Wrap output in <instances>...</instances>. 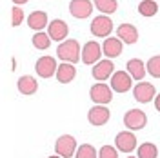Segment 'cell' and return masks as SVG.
<instances>
[{
  "label": "cell",
  "mask_w": 160,
  "mask_h": 158,
  "mask_svg": "<svg viewBox=\"0 0 160 158\" xmlns=\"http://www.w3.org/2000/svg\"><path fill=\"white\" fill-rule=\"evenodd\" d=\"M157 155H158L157 146L151 144V142H146L138 147V156L137 158H157Z\"/></svg>",
  "instance_id": "obj_23"
},
{
  "label": "cell",
  "mask_w": 160,
  "mask_h": 158,
  "mask_svg": "<svg viewBox=\"0 0 160 158\" xmlns=\"http://www.w3.org/2000/svg\"><path fill=\"white\" fill-rule=\"evenodd\" d=\"M24 22V11L20 9V7H13L11 11V24H13V27H17Z\"/></svg>",
  "instance_id": "obj_27"
},
{
  "label": "cell",
  "mask_w": 160,
  "mask_h": 158,
  "mask_svg": "<svg viewBox=\"0 0 160 158\" xmlns=\"http://www.w3.org/2000/svg\"><path fill=\"white\" fill-rule=\"evenodd\" d=\"M57 57H58L62 62H68V64H75L78 62L82 57H80V44L77 40H64L57 49Z\"/></svg>",
  "instance_id": "obj_1"
},
{
  "label": "cell",
  "mask_w": 160,
  "mask_h": 158,
  "mask_svg": "<svg viewBox=\"0 0 160 158\" xmlns=\"http://www.w3.org/2000/svg\"><path fill=\"white\" fill-rule=\"evenodd\" d=\"M131 86H133L131 84V75L126 73V71H117L111 77V89L115 93H126V91H129Z\"/></svg>",
  "instance_id": "obj_9"
},
{
  "label": "cell",
  "mask_w": 160,
  "mask_h": 158,
  "mask_svg": "<svg viewBox=\"0 0 160 158\" xmlns=\"http://www.w3.org/2000/svg\"><path fill=\"white\" fill-rule=\"evenodd\" d=\"M48 158H62V156H58V155H55V156H48Z\"/></svg>",
  "instance_id": "obj_31"
},
{
  "label": "cell",
  "mask_w": 160,
  "mask_h": 158,
  "mask_svg": "<svg viewBox=\"0 0 160 158\" xmlns=\"http://www.w3.org/2000/svg\"><path fill=\"white\" fill-rule=\"evenodd\" d=\"M109 109L106 107V106H95V107L89 109V113H88V120H89L91 126H104V124H108V120H109Z\"/></svg>",
  "instance_id": "obj_12"
},
{
  "label": "cell",
  "mask_w": 160,
  "mask_h": 158,
  "mask_svg": "<svg viewBox=\"0 0 160 158\" xmlns=\"http://www.w3.org/2000/svg\"><path fill=\"white\" fill-rule=\"evenodd\" d=\"M17 87L22 95H26V96H29V95H35L37 93V89H38V84H37V80L29 77V75H26V77H20L18 82H17Z\"/></svg>",
  "instance_id": "obj_17"
},
{
  "label": "cell",
  "mask_w": 160,
  "mask_h": 158,
  "mask_svg": "<svg viewBox=\"0 0 160 158\" xmlns=\"http://www.w3.org/2000/svg\"><path fill=\"white\" fill-rule=\"evenodd\" d=\"M128 71H129L131 78H137V80H142L144 78V75L148 73L146 69V66H144V62L138 58H131L128 62Z\"/></svg>",
  "instance_id": "obj_20"
},
{
  "label": "cell",
  "mask_w": 160,
  "mask_h": 158,
  "mask_svg": "<svg viewBox=\"0 0 160 158\" xmlns=\"http://www.w3.org/2000/svg\"><path fill=\"white\" fill-rule=\"evenodd\" d=\"M133 96L140 104L151 102V100L155 98V87H153V84H149V82H138L135 86V89H133Z\"/></svg>",
  "instance_id": "obj_7"
},
{
  "label": "cell",
  "mask_w": 160,
  "mask_h": 158,
  "mask_svg": "<svg viewBox=\"0 0 160 158\" xmlns=\"http://www.w3.org/2000/svg\"><path fill=\"white\" fill-rule=\"evenodd\" d=\"M89 96L97 106H106V104H109L113 100V89L109 86H106L104 82H98V84L91 86Z\"/></svg>",
  "instance_id": "obj_2"
},
{
  "label": "cell",
  "mask_w": 160,
  "mask_h": 158,
  "mask_svg": "<svg viewBox=\"0 0 160 158\" xmlns=\"http://www.w3.org/2000/svg\"><path fill=\"white\" fill-rule=\"evenodd\" d=\"M68 33H69V27H68V24H66L64 20L55 18V20H51L49 22L48 35L51 37V40H55V42H62V40H66Z\"/></svg>",
  "instance_id": "obj_8"
},
{
  "label": "cell",
  "mask_w": 160,
  "mask_h": 158,
  "mask_svg": "<svg viewBox=\"0 0 160 158\" xmlns=\"http://www.w3.org/2000/svg\"><path fill=\"white\" fill-rule=\"evenodd\" d=\"M129 158H133V156H129Z\"/></svg>",
  "instance_id": "obj_32"
},
{
  "label": "cell",
  "mask_w": 160,
  "mask_h": 158,
  "mask_svg": "<svg viewBox=\"0 0 160 158\" xmlns=\"http://www.w3.org/2000/svg\"><path fill=\"white\" fill-rule=\"evenodd\" d=\"M13 2H15V4H18V6H20V4H26V2H29V0H13Z\"/></svg>",
  "instance_id": "obj_30"
},
{
  "label": "cell",
  "mask_w": 160,
  "mask_h": 158,
  "mask_svg": "<svg viewBox=\"0 0 160 158\" xmlns=\"http://www.w3.org/2000/svg\"><path fill=\"white\" fill-rule=\"evenodd\" d=\"M75 158H97V149L89 146V144H84L77 149V155Z\"/></svg>",
  "instance_id": "obj_26"
},
{
  "label": "cell",
  "mask_w": 160,
  "mask_h": 158,
  "mask_svg": "<svg viewBox=\"0 0 160 158\" xmlns=\"http://www.w3.org/2000/svg\"><path fill=\"white\" fill-rule=\"evenodd\" d=\"M146 69H148V73H149L151 77L160 78V55H157V57H151V58L148 60Z\"/></svg>",
  "instance_id": "obj_25"
},
{
  "label": "cell",
  "mask_w": 160,
  "mask_h": 158,
  "mask_svg": "<svg viewBox=\"0 0 160 158\" xmlns=\"http://www.w3.org/2000/svg\"><path fill=\"white\" fill-rule=\"evenodd\" d=\"M55 151L62 158H71L75 155V151H77V140L73 138L71 135H62L55 142Z\"/></svg>",
  "instance_id": "obj_3"
},
{
  "label": "cell",
  "mask_w": 160,
  "mask_h": 158,
  "mask_svg": "<svg viewBox=\"0 0 160 158\" xmlns=\"http://www.w3.org/2000/svg\"><path fill=\"white\" fill-rule=\"evenodd\" d=\"M122 47H124V42L117 37H108V38L104 40V44H102V53L108 57V58H117L120 57V53H122Z\"/></svg>",
  "instance_id": "obj_13"
},
{
  "label": "cell",
  "mask_w": 160,
  "mask_h": 158,
  "mask_svg": "<svg viewBox=\"0 0 160 158\" xmlns=\"http://www.w3.org/2000/svg\"><path fill=\"white\" fill-rule=\"evenodd\" d=\"M69 13L75 18H88L93 13V4L89 0H71Z\"/></svg>",
  "instance_id": "obj_11"
},
{
  "label": "cell",
  "mask_w": 160,
  "mask_h": 158,
  "mask_svg": "<svg viewBox=\"0 0 160 158\" xmlns=\"http://www.w3.org/2000/svg\"><path fill=\"white\" fill-rule=\"evenodd\" d=\"M95 6L100 13H106V15H113L117 7H118V2L117 0H95Z\"/></svg>",
  "instance_id": "obj_22"
},
{
  "label": "cell",
  "mask_w": 160,
  "mask_h": 158,
  "mask_svg": "<svg viewBox=\"0 0 160 158\" xmlns=\"http://www.w3.org/2000/svg\"><path fill=\"white\" fill-rule=\"evenodd\" d=\"M75 77H77V69H75L73 64L64 62V64L58 66V69H57V80H58L60 84H69Z\"/></svg>",
  "instance_id": "obj_18"
},
{
  "label": "cell",
  "mask_w": 160,
  "mask_h": 158,
  "mask_svg": "<svg viewBox=\"0 0 160 158\" xmlns=\"http://www.w3.org/2000/svg\"><path fill=\"white\" fill-rule=\"evenodd\" d=\"M57 69H58L57 67V60L53 58V57H42L35 64V71H37V75L42 77V78H51L57 73Z\"/></svg>",
  "instance_id": "obj_6"
},
{
  "label": "cell",
  "mask_w": 160,
  "mask_h": 158,
  "mask_svg": "<svg viewBox=\"0 0 160 158\" xmlns=\"http://www.w3.org/2000/svg\"><path fill=\"white\" fill-rule=\"evenodd\" d=\"M155 107H157V111L160 113V93L157 95V98H155Z\"/></svg>",
  "instance_id": "obj_29"
},
{
  "label": "cell",
  "mask_w": 160,
  "mask_h": 158,
  "mask_svg": "<svg viewBox=\"0 0 160 158\" xmlns=\"http://www.w3.org/2000/svg\"><path fill=\"white\" fill-rule=\"evenodd\" d=\"M33 46L37 49H48L51 46V37L46 35V33H42V31H38V33L33 35Z\"/></svg>",
  "instance_id": "obj_24"
},
{
  "label": "cell",
  "mask_w": 160,
  "mask_h": 158,
  "mask_svg": "<svg viewBox=\"0 0 160 158\" xmlns=\"http://www.w3.org/2000/svg\"><path fill=\"white\" fill-rule=\"evenodd\" d=\"M117 37L124 44H135L138 40V31L133 24H120L117 27Z\"/></svg>",
  "instance_id": "obj_16"
},
{
  "label": "cell",
  "mask_w": 160,
  "mask_h": 158,
  "mask_svg": "<svg viewBox=\"0 0 160 158\" xmlns=\"http://www.w3.org/2000/svg\"><path fill=\"white\" fill-rule=\"evenodd\" d=\"M28 26L31 29H35L37 33L42 31V27L48 26V13L46 11H33L28 17Z\"/></svg>",
  "instance_id": "obj_19"
},
{
  "label": "cell",
  "mask_w": 160,
  "mask_h": 158,
  "mask_svg": "<svg viewBox=\"0 0 160 158\" xmlns=\"http://www.w3.org/2000/svg\"><path fill=\"white\" fill-rule=\"evenodd\" d=\"M148 124V116L140 109H129L124 115V126L128 129H144Z\"/></svg>",
  "instance_id": "obj_4"
},
{
  "label": "cell",
  "mask_w": 160,
  "mask_h": 158,
  "mask_svg": "<svg viewBox=\"0 0 160 158\" xmlns=\"http://www.w3.org/2000/svg\"><path fill=\"white\" fill-rule=\"evenodd\" d=\"M100 55H102V49H100L98 42H86L84 49H82V62L84 64H97L100 60Z\"/></svg>",
  "instance_id": "obj_14"
},
{
  "label": "cell",
  "mask_w": 160,
  "mask_h": 158,
  "mask_svg": "<svg viewBox=\"0 0 160 158\" xmlns=\"http://www.w3.org/2000/svg\"><path fill=\"white\" fill-rule=\"evenodd\" d=\"M113 31V22L108 15H98L97 18H93L91 22V33L95 37H109V33Z\"/></svg>",
  "instance_id": "obj_5"
},
{
  "label": "cell",
  "mask_w": 160,
  "mask_h": 158,
  "mask_svg": "<svg viewBox=\"0 0 160 158\" xmlns=\"http://www.w3.org/2000/svg\"><path fill=\"white\" fill-rule=\"evenodd\" d=\"M100 158H118V149H115L113 146H104L100 149Z\"/></svg>",
  "instance_id": "obj_28"
},
{
  "label": "cell",
  "mask_w": 160,
  "mask_h": 158,
  "mask_svg": "<svg viewBox=\"0 0 160 158\" xmlns=\"http://www.w3.org/2000/svg\"><path fill=\"white\" fill-rule=\"evenodd\" d=\"M113 71H115V67H113L111 60H100L93 67V78L98 80V82H104L106 78L113 77Z\"/></svg>",
  "instance_id": "obj_15"
},
{
  "label": "cell",
  "mask_w": 160,
  "mask_h": 158,
  "mask_svg": "<svg viewBox=\"0 0 160 158\" xmlns=\"http://www.w3.org/2000/svg\"><path fill=\"white\" fill-rule=\"evenodd\" d=\"M115 146L122 153H131L133 149L137 147V136L133 133H129V131H122L115 138Z\"/></svg>",
  "instance_id": "obj_10"
},
{
  "label": "cell",
  "mask_w": 160,
  "mask_h": 158,
  "mask_svg": "<svg viewBox=\"0 0 160 158\" xmlns=\"http://www.w3.org/2000/svg\"><path fill=\"white\" fill-rule=\"evenodd\" d=\"M157 11H158L157 0H140L138 13L142 17H153V15H157Z\"/></svg>",
  "instance_id": "obj_21"
}]
</instances>
